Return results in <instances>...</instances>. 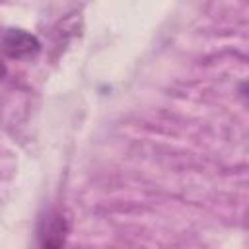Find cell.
Masks as SVG:
<instances>
[{
	"instance_id": "7a4b0ae2",
	"label": "cell",
	"mask_w": 249,
	"mask_h": 249,
	"mask_svg": "<svg viewBox=\"0 0 249 249\" xmlns=\"http://www.w3.org/2000/svg\"><path fill=\"white\" fill-rule=\"evenodd\" d=\"M0 47L8 56L14 58H23V56H31L39 51V41L35 35L23 31V29H8L2 39H0Z\"/></svg>"
},
{
	"instance_id": "6da1fadb",
	"label": "cell",
	"mask_w": 249,
	"mask_h": 249,
	"mask_svg": "<svg viewBox=\"0 0 249 249\" xmlns=\"http://www.w3.org/2000/svg\"><path fill=\"white\" fill-rule=\"evenodd\" d=\"M68 222L58 208L43 212L35 231V249H66Z\"/></svg>"
}]
</instances>
